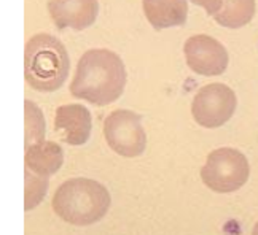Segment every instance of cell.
Segmentation results:
<instances>
[{"mask_svg": "<svg viewBox=\"0 0 258 235\" xmlns=\"http://www.w3.org/2000/svg\"><path fill=\"white\" fill-rule=\"evenodd\" d=\"M126 86V68L116 53L96 48L83 53L77 65L71 92L77 99L104 106L121 97Z\"/></svg>", "mask_w": 258, "mask_h": 235, "instance_id": "1", "label": "cell"}, {"mask_svg": "<svg viewBox=\"0 0 258 235\" xmlns=\"http://www.w3.org/2000/svg\"><path fill=\"white\" fill-rule=\"evenodd\" d=\"M71 70L64 43L49 34H37L24 48V78L35 91L53 92L61 87Z\"/></svg>", "mask_w": 258, "mask_h": 235, "instance_id": "2", "label": "cell"}, {"mask_svg": "<svg viewBox=\"0 0 258 235\" xmlns=\"http://www.w3.org/2000/svg\"><path fill=\"white\" fill-rule=\"evenodd\" d=\"M110 202V194L104 184L89 178H72L54 192L53 210L69 224L89 226L105 216Z\"/></svg>", "mask_w": 258, "mask_h": 235, "instance_id": "3", "label": "cell"}, {"mask_svg": "<svg viewBox=\"0 0 258 235\" xmlns=\"http://www.w3.org/2000/svg\"><path fill=\"white\" fill-rule=\"evenodd\" d=\"M250 175L249 161L234 148H218L207 156L201 178L209 189L226 194L241 189Z\"/></svg>", "mask_w": 258, "mask_h": 235, "instance_id": "4", "label": "cell"}, {"mask_svg": "<svg viewBox=\"0 0 258 235\" xmlns=\"http://www.w3.org/2000/svg\"><path fill=\"white\" fill-rule=\"evenodd\" d=\"M105 142L123 158H136L145 151L147 135L141 116L131 110H115L105 118Z\"/></svg>", "mask_w": 258, "mask_h": 235, "instance_id": "5", "label": "cell"}, {"mask_svg": "<svg viewBox=\"0 0 258 235\" xmlns=\"http://www.w3.org/2000/svg\"><path fill=\"white\" fill-rule=\"evenodd\" d=\"M236 106L237 99L230 86L223 83H211L196 92L191 103V113L200 126L215 129L231 120Z\"/></svg>", "mask_w": 258, "mask_h": 235, "instance_id": "6", "label": "cell"}, {"mask_svg": "<svg viewBox=\"0 0 258 235\" xmlns=\"http://www.w3.org/2000/svg\"><path fill=\"white\" fill-rule=\"evenodd\" d=\"M183 53L191 70L203 76L222 75L228 67V51L214 37L198 34L185 42Z\"/></svg>", "mask_w": 258, "mask_h": 235, "instance_id": "7", "label": "cell"}, {"mask_svg": "<svg viewBox=\"0 0 258 235\" xmlns=\"http://www.w3.org/2000/svg\"><path fill=\"white\" fill-rule=\"evenodd\" d=\"M48 12L57 29L74 31L93 26L99 15L97 0H49Z\"/></svg>", "mask_w": 258, "mask_h": 235, "instance_id": "8", "label": "cell"}, {"mask_svg": "<svg viewBox=\"0 0 258 235\" xmlns=\"http://www.w3.org/2000/svg\"><path fill=\"white\" fill-rule=\"evenodd\" d=\"M91 113L83 105H61L54 114V131L67 145H83L91 135Z\"/></svg>", "mask_w": 258, "mask_h": 235, "instance_id": "9", "label": "cell"}, {"mask_svg": "<svg viewBox=\"0 0 258 235\" xmlns=\"http://www.w3.org/2000/svg\"><path fill=\"white\" fill-rule=\"evenodd\" d=\"M142 8L156 31L183 26L188 18V0H142Z\"/></svg>", "mask_w": 258, "mask_h": 235, "instance_id": "10", "label": "cell"}, {"mask_svg": "<svg viewBox=\"0 0 258 235\" xmlns=\"http://www.w3.org/2000/svg\"><path fill=\"white\" fill-rule=\"evenodd\" d=\"M64 162L61 146L54 142H42L26 148V169L40 176L54 175Z\"/></svg>", "mask_w": 258, "mask_h": 235, "instance_id": "11", "label": "cell"}, {"mask_svg": "<svg viewBox=\"0 0 258 235\" xmlns=\"http://www.w3.org/2000/svg\"><path fill=\"white\" fill-rule=\"evenodd\" d=\"M255 0H225L222 8L212 16L217 24L228 29H239L249 24L255 16Z\"/></svg>", "mask_w": 258, "mask_h": 235, "instance_id": "12", "label": "cell"}, {"mask_svg": "<svg viewBox=\"0 0 258 235\" xmlns=\"http://www.w3.org/2000/svg\"><path fill=\"white\" fill-rule=\"evenodd\" d=\"M26 106V148L35 143H42L45 135V120L40 108L31 100L24 102Z\"/></svg>", "mask_w": 258, "mask_h": 235, "instance_id": "13", "label": "cell"}, {"mask_svg": "<svg viewBox=\"0 0 258 235\" xmlns=\"http://www.w3.org/2000/svg\"><path fill=\"white\" fill-rule=\"evenodd\" d=\"M26 178V210L35 208L38 203L43 200V195L48 191V176H40L37 173H32L31 170H24Z\"/></svg>", "mask_w": 258, "mask_h": 235, "instance_id": "14", "label": "cell"}, {"mask_svg": "<svg viewBox=\"0 0 258 235\" xmlns=\"http://www.w3.org/2000/svg\"><path fill=\"white\" fill-rule=\"evenodd\" d=\"M190 2H193L195 5H200L206 10V13L209 16H214L218 10L222 8L223 2L225 0H190Z\"/></svg>", "mask_w": 258, "mask_h": 235, "instance_id": "15", "label": "cell"}, {"mask_svg": "<svg viewBox=\"0 0 258 235\" xmlns=\"http://www.w3.org/2000/svg\"><path fill=\"white\" fill-rule=\"evenodd\" d=\"M252 235H258V222L255 224V227H253V230H252Z\"/></svg>", "mask_w": 258, "mask_h": 235, "instance_id": "16", "label": "cell"}]
</instances>
